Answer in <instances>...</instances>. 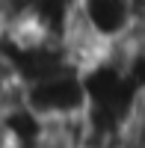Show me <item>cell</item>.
Masks as SVG:
<instances>
[{"label": "cell", "instance_id": "7a4b0ae2", "mask_svg": "<svg viewBox=\"0 0 145 148\" xmlns=\"http://www.w3.org/2000/svg\"><path fill=\"white\" fill-rule=\"evenodd\" d=\"M47 121L39 110H36L27 98L21 95V89L0 107V130L9 142V148H21V145H39L47 136Z\"/></svg>", "mask_w": 145, "mask_h": 148}, {"label": "cell", "instance_id": "3957f363", "mask_svg": "<svg viewBox=\"0 0 145 148\" xmlns=\"http://www.w3.org/2000/svg\"><path fill=\"white\" fill-rule=\"evenodd\" d=\"M21 148H47V142H39V145H21Z\"/></svg>", "mask_w": 145, "mask_h": 148}, {"label": "cell", "instance_id": "6da1fadb", "mask_svg": "<svg viewBox=\"0 0 145 148\" xmlns=\"http://www.w3.org/2000/svg\"><path fill=\"white\" fill-rule=\"evenodd\" d=\"M21 95L47 121L80 116L89 107V95H86V83H83V68L80 65H65L59 71H51L44 77L33 80V83H24Z\"/></svg>", "mask_w": 145, "mask_h": 148}]
</instances>
